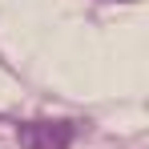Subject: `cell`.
<instances>
[{"label": "cell", "mask_w": 149, "mask_h": 149, "mask_svg": "<svg viewBox=\"0 0 149 149\" xmlns=\"http://www.w3.org/2000/svg\"><path fill=\"white\" fill-rule=\"evenodd\" d=\"M20 149H69L73 141V125L69 121H28L16 129Z\"/></svg>", "instance_id": "6da1fadb"}]
</instances>
